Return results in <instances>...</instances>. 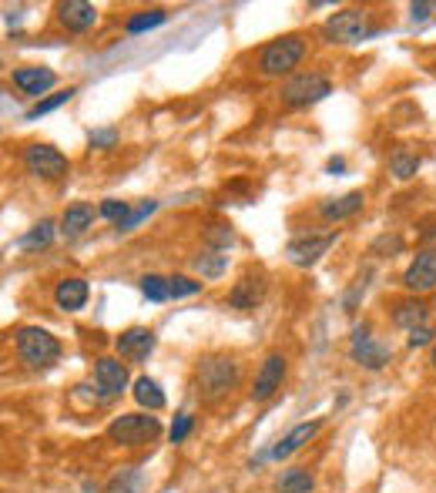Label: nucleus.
Wrapping results in <instances>:
<instances>
[{"mask_svg":"<svg viewBox=\"0 0 436 493\" xmlns=\"http://www.w3.org/2000/svg\"><path fill=\"white\" fill-rule=\"evenodd\" d=\"M242 380V366L232 356H205L195 366V396L205 406H215L229 396Z\"/></svg>","mask_w":436,"mask_h":493,"instance_id":"nucleus-1","label":"nucleus"},{"mask_svg":"<svg viewBox=\"0 0 436 493\" xmlns=\"http://www.w3.org/2000/svg\"><path fill=\"white\" fill-rule=\"evenodd\" d=\"M306 54H309V41L302 34H282V37L262 47L255 68H259L262 78H285L306 61Z\"/></svg>","mask_w":436,"mask_h":493,"instance_id":"nucleus-2","label":"nucleus"},{"mask_svg":"<svg viewBox=\"0 0 436 493\" xmlns=\"http://www.w3.org/2000/svg\"><path fill=\"white\" fill-rule=\"evenodd\" d=\"M14 346L27 370H51L64 352L61 340L41 326H21L14 332Z\"/></svg>","mask_w":436,"mask_h":493,"instance_id":"nucleus-3","label":"nucleus"},{"mask_svg":"<svg viewBox=\"0 0 436 493\" xmlns=\"http://www.w3.org/2000/svg\"><path fill=\"white\" fill-rule=\"evenodd\" d=\"M158 436H161V423H158V416H148V413H121V416L108 423V440L118 443V446H128V450L151 446Z\"/></svg>","mask_w":436,"mask_h":493,"instance_id":"nucleus-4","label":"nucleus"},{"mask_svg":"<svg viewBox=\"0 0 436 493\" xmlns=\"http://www.w3.org/2000/svg\"><path fill=\"white\" fill-rule=\"evenodd\" d=\"M329 94H333V81L319 71L292 74L289 81L282 84V104L285 108H309V104H319Z\"/></svg>","mask_w":436,"mask_h":493,"instance_id":"nucleus-5","label":"nucleus"},{"mask_svg":"<svg viewBox=\"0 0 436 493\" xmlns=\"http://www.w3.org/2000/svg\"><path fill=\"white\" fill-rule=\"evenodd\" d=\"M349 360H353L356 366L369 370V372H379V370H386V366H389V360H393V350H389L386 342L376 340L369 322H363V326L353 329V340H349Z\"/></svg>","mask_w":436,"mask_h":493,"instance_id":"nucleus-6","label":"nucleus"},{"mask_svg":"<svg viewBox=\"0 0 436 493\" xmlns=\"http://www.w3.org/2000/svg\"><path fill=\"white\" fill-rule=\"evenodd\" d=\"M24 172L41 182H61L71 175V162L54 144H27L24 148Z\"/></svg>","mask_w":436,"mask_h":493,"instance_id":"nucleus-7","label":"nucleus"},{"mask_svg":"<svg viewBox=\"0 0 436 493\" xmlns=\"http://www.w3.org/2000/svg\"><path fill=\"white\" fill-rule=\"evenodd\" d=\"M322 37L329 44H359L366 37V11L363 7H343L326 17Z\"/></svg>","mask_w":436,"mask_h":493,"instance_id":"nucleus-8","label":"nucleus"},{"mask_svg":"<svg viewBox=\"0 0 436 493\" xmlns=\"http://www.w3.org/2000/svg\"><path fill=\"white\" fill-rule=\"evenodd\" d=\"M336 238H339L336 228L333 232H322V236H296L289 246H285V258H289L296 268H312L336 246Z\"/></svg>","mask_w":436,"mask_h":493,"instance_id":"nucleus-9","label":"nucleus"},{"mask_svg":"<svg viewBox=\"0 0 436 493\" xmlns=\"http://www.w3.org/2000/svg\"><path fill=\"white\" fill-rule=\"evenodd\" d=\"M285 370H289L285 356H282V352H269V356L262 360L259 372H255V383H252V400L255 403L272 400V396L282 390V383H285Z\"/></svg>","mask_w":436,"mask_h":493,"instance_id":"nucleus-10","label":"nucleus"},{"mask_svg":"<svg viewBox=\"0 0 436 493\" xmlns=\"http://www.w3.org/2000/svg\"><path fill=\"white\" fill-rule=\"evenodd\" d=\"M403 286L410 296H423V292H436V248H423L416 252V258L406 266Z\"/></svg>","mask_w":436,"mask_h":493,"instance_id":"nucleus-11","label":"nucleus"},{"mask_svg":"<svg viewBox=\"0 0 436 493\" xmlns=\"http://www.w3.org/2000/svg\"><path fill=\"white\" fill-rule=\"evenodd\" d=\"M94 383H98V393H101L104 403L118 400L128 390V366L115 356H101L94 366Z\"/></svg>","mask_w":436,"mask_h":493,"instance_id":"nucleus-12","label":"nucleus"},{"mask_svg":"<svg viewBox=\"0 0 436 493\" xmlns=\"http://www.w3.org/2000/svg\"><path fill=\"white\" fill-rule=\"evenodd\" d=\"M155 329H148V326H131L125 329L121 336L115 340V350L121 360H131V362H145L151 352H155Z\"/></svg>","mask_w":436,"mask_h":493,"instance_id":"nucleus-13","label":"nucleus"},{"mask_svg":"<svg viewBox=\"0 0 436 493\" xmlns=\"http://www.w3.org/2000/svg\"><path fill=\"white\" fill-rule=\"evenodd\" d=\"M269 292V282H265V272H245V276L232 286L229 292V306L239 309V312H252L255 306H262V299Z\"/></svg>","mask_w":436,"mask_h":493,"instance_id":"nucleus-14","label":"nucleus"},{"mask_svg":"<svg viewBox=\"0 0 436 493\" xmlns=\"http://www.w3.org/2000/svg\"><path fill=\"white\" fill-rule=\"evenodd\" d=\"M57 21H61L64 31L71 34H84L91 31L94 24H98V7L88 4V0H67L57 7Z\"/></svg>","mask_w":436,"mask_h":493,"instance_id":"nucleus-15","label":"nucleus"},{"mask_svg":"<svg viewBox=\"0 0 436 493\" xmlns=\"http://www.w3.org/2000/svg\"><path fill=\"white\" fill-rule=\"evenodd\" d=\"M57 84V71L51 68H17L14 71V88L27 98H37L41 101V94H47Z\"/></svg>","mask_w":436,"mask_h":493,"instance_id":"nucleus-16","label":"nucleus"},{"mask_svg":"<svg viewBox=\"0 0 436 493\" xmlns=\"http://www.w3.org/2000/svg\"><path fill=\"white\" fill-rule=\"evenodd\" d=\"M322 430V420H309V423H299V426H292L285 436H282L275 446L269 450L272 460H285V456H292V453H299L306 443L316 440V433Z\"/></svg>","mask_w":436,"mask_h":493,"instance_id":"nucleus-17","label":"nucleus"},{"mask_svg":"<svg viewBox=\"0 0 436 493\" xmlns=\"http://www.w3.org/2000/svg\"><path fill=\"white\" fill-rule=\"evenodd\" d=\"M88 296H91V288L78 276H67L54 286V306L64 309V312H81L88 306Z\"/></svg>","mask_w":436,"mask_h":493,"instance_id":"nucleus-18","label":"nucleus"},{"mask_svg":"<svg viewBox=\"0 0 436 493\" xmlns=\"http://www.w3.org/2000/svg\"><path fill=\"white\" fill-rule=\"evenodd\" d=\"M389 312H393L396 326L406 329V332H413V329L426 326V319H430V306H426L420 296L400 299V302H393V306H389Z\"/></svg>","mask_w":436,"mask_h":493,"instance_id":"nucleus-19","label":"nucleus"},{"mask_svg":"<svg viewBox=\"0 0 436 493\" xmlns=\"http://www.w3.org/2000/svg\"><path fill=\"white\" fill-rule=\"evenodd\" d=\"M366 205V195L363 192H346L339 198H326L319 205V215L326 222H346V218H353L356 212H363Z\"/></svg>","mask_w":436,"mask_h":493,"instance_id":"nucleus-20","label":"nucleus"},{"mask_svg":"<svg viewBox=\"0 0 436 493\" xmlns=\"http://www.w3.org/2000/svg\"><path fill=\"white\" fill-rule=\"evenodd\" d=\"M91 222H94V205H88V202H74V205H67V212L61 215V236L64 238L84 236V232L91 228Z\"/></svg>","mask_w":436,"mask_h":493,"instance_id":"nucleus-21","label":"nucleus"},{"mask_svg":"<svg viewBox=\"0 0 436 493\" xmlns=\"http://www.w3.org/2000/svg\"><path fill=\"white\" fill-rule=\"evenodd\" d=\"M131 396L138 400V406H145L148 413H158L165 410V393H161V386H158L151 376H138L135 380V390H131Z\"/></svg>","mask_w":436,"mask_h":493,"instance_id":"nucleus-22","label":"nucleus"},{"mask_svg":"<svg viewBox=\"0 0 436 493\" xmlns=\"http://www.w3.org/2000/svg\"><path fill=\"white\" fill-rule=\"evenodd\" d=\"M192 268H195L202 278H222L225 268H229V252H215V248H205L192 258Z\"/></svg>","mask_w":436,"mask_h":493,"instance_id":"nucleus-23","label":"nucleus"},{"mask_svg":"<svg viewBox=\"0 0 436 493\" xmlns=\"http://www.w3.org/2000/svg\"><path fill=\"white\" fill-rule=\"evenodd\" d=\"M57 232H61V228L54 226L51 218H44V222H37V226H34L27 236L17 238V248H24V252H41V248L51 246Z\"/></svg>","mask_w":436,"mask_h":493,"instance_id":"nucleus-24","label":"nucleus"},{"mask_svg":"<svg viewBox=\"0 0 436 493\" xmlns=\"http://www.w3.org/2000/svg\"><path fill=\"white\" fill-rule=\"evenodd\" d=\"M141 490H145V477H141L138 467H121L108 480V487H104V493H141Z\"/></svg>","mask_w":436,"mask_h":493,"instance_id":"nucleus-25","label":"nucleus"},{"mask_svg":"<svg viewBox=\"0 0 436 493\" xmlns=\"http://www.w3.org/2000/svg\"><path fill=\"white\" fill-rule=\"evenodd\" d=\"M420 154L410 152V148H393V154H389V172H393V178H400V182H410V178L420 172Z\"/></svg>","mask_w":436,"mask_h":493,"instance_id":"nucleus-26","label":"nucleus"},{"mask_svg":"<svg viewBox=\"0 0 436 493\" xmlns=\"http://www.w3.org/2000/svg\"><path fill=\"white\" fill-rule=\"evenodd\" d=\"M275 490L279 493H312L316 490V480H312V473H306L302 467H292V470H285L279 477Z\"/></svg>","mask_w":436,"mask_h":493,"instance_id":"nucleus-27","label":"nucleus"},{"mask_svg":"<svg viewBox=\"0 0 436 493\" xmlns=\"http://www.w3.org/2000/svg\"><path fill=\"white\" fill-rule=\"evenodd\" d=\"M165 21H168V11L151 7V11H141V14H135V17H128L125 31L128 34H145V31H151V27H161Z\"/></svg>","mask_w":436,"mask_h":493,"instance_id":"nucleus-28","label":"nucleus"},{"mask_svg":"<svg viewBox=\"0 0 436 493\" xmlns=\"http://www.w3.org/2000/svg\"><path fill=\"white\" fill-rule=\"evenodd\" d=\"M74 94H78V88H67V91H57V94H51V98H41V101L34 104L24 118H27V121H37V118H44V114H51V111H57V108H64Z\"/></svg>","mask_w":436,"mask_h":493,"instance_id":"nucleus-29","label":"nucleus"},{"mask_svg":"<svg viewBox=\"0 0 436 493\" xmlns=\"http://www.w3.org/2000/svg\"><path fill=\"white\" fill-rule=\"evenodd\" d=\"M205 246L215 248V252H229V248L235 246V228H232L229 222H215V226H208Z\"/></svg>","mask_w":436,"mask_h":493,"instance_id":"nucleus-30","label":"nucleus"},{"mask_svg":"<svg viewBox=\"0 0 436 493\" xmlns=\"http://www.w3.org/2000/svg\"><path fill=\"white\" fill-rule=\"evenodd\" d=\"M141 292H145L148 302H165L168 296V278L155 276V272H148V276H141Z\"/></svg>","mask_w":436,"mask_h":493,"instance_id":"nucleus-31","label":"nucleus"},{"mask_svg":"<svg viewBox=\"0 0 436 493\" xmlns=\"http://www.w3.org/2000/svg\"><path fill=\"white\" fill-rule=\"evenodd\" d=\"M202 292V282L188 276H171L168 278V296L171 299H188V296H198Z\"/></svg>","mask_w":436,"mask_h":493,"instance_id":"nucleus-32","label":"nucleus"},{"mask_svg":"<svg viewBox=\"0 0 436 493\" xmlns=\"http://www.w3.org/2000/svg\"><path fill=\"white\" fill-rule=\"evenodd\" d=\"M98 215L108 218V222H115V226H121V222L131 215V205H128V202H118V198H104L101 208H98Z\"/></svg>","mask_w":436,"mask_h":493,"instance_id":"nucleus-33","label":"nucleus"},{"mask_svg":"<svg viewBox=\"0 0 436 493\" xmlns=\"http://www.w3.org/2000/svg\"><path fill=\"white\" fill-rule=\"evenodd\" d=\"M155 208H158V202H155V198H148V202H141V205H138V208H131V215H128L125 222H121V226H118V232H135V228L141 226V222H145L148 215H155Z\"/></svg>","mask_w":436,"mask_h":493,"instance_id":"nucleus-34","label":"nucleus"},{"mask_svg":"<svg viewBox=\"0 0 436 493\" xmlns=\"http://www.w3.org/2000/svg\"><path fill=\"white\" fill-rule=\"evenodd\" d=\"M88 142H91V148H98V152H111L118 144V131L115 128H101V131H91Z\"/></svg>","mask_w":436,"mask_h":493,"instance_id":"nucleus-35","label":"nucleus"},{"mask_svg":"<svg viewBox=\"0 0 436 493\" xmlns=\"http://www.w3.org/2000/svg\"><path fill=\"white\" fill-rule=\"evenodd\" d=\"M192 426H195V420H192L188 413H178L175 423H171V433H168V436H171V443H185V436L192 433Z\"/></svg>","mask_w":436,"mask_h":493,"instance_id":"nucleus-36","label":"nucleus"},{"mask_svg":"<svg viewBox=\"0 0 436 493\" xmlns=\"http://www.w3.org/2000/svg\"><path fill=\"white\" fill-rule=\"evenodd\" d=\"M436 340V326H420V329H413V332H410V336H406V342H410V346H430V342Z\"/></svg>","mask_w":436,"mask_h":493,"instance_id":"nucleus-37","label":"nucleus"},{"mask_svg":"<svg viewBox=\"0 0 436 493\" xmlns=\"http://www.w3.org/2000/svg\"><path fill=\"white\" fill-rule=\"evenodd\" d=\"M379 248L400 252V248H403V238H400V236H383V238H376V242H373V252H379Z\"/></svg>","mask_w":436,"mask_h":493,"instance_id":"nucleus-38","label":"nucleus"},{"mask_svg":"<svg viewBox=\"0 0 436 493\" xmlns=\"http://www.w3.org/2000/svg\"><path fill=\"white\" fill-rule=\"evenodd\" d=\"M433 11H436V4H423V0H420V4H413V7H410V17H413V21H426Z\"/></svg>","mask_w":436,"mask_h":493,"instance_id":"nucleus-39","label":"nucleus"},{"mask_svg":"<svg viewBox=\"0 0 436 493\" xmlns=\"http://www.w3.org/2000/svg\"><path fill=\"white\" fill-rule=\"evenodd\" d=\"M363 292H366V282H356V286L349 288V296H346V312H356V302H359Z\"/></svg>","mask_w":436,"mask_h":493,"instance_id":"nucleus-40","label":"nucleus"},{"mask_svg":"<svg viewBox=\"0 0 436 493\" xmlns=\"http://www.w3.org/2000/svg\"><path fill=\"white\" fill-rule=\"evenodd\" d=\"M326 172H329V175H343V172H346V158H329V162H326Z\"/></svg>","mask_w":436,"mask_h":493,"instance_id":"nucleus-41","label":"nucleus"},{"mask_svg":"<svg viewBox=\"0 0 436 493\" xmlns=\"http://www.w3.org/2000/svg\"><path fill=\"white\" fill-rule=\"evenodd\" d=\"M21 24V11H7V27H17Z\"/></svg>","mask_w":436,"mask_h":493,"instance_id":"nucleus-42","label":"nucleus"},{"mask_svg":"<svg viewBox=\"0 0 436 493\" xmlns=\"http://www.w3.org/2000/svg\"><path fill=\"white\" fill-rule=\"evenodd\" d=\"M84 493H98V487H94V483H84Z\"/></svg>","mask_w":436,"mask_h":493,"instance_id":"nucleus-43","label":"nucleus"},{"mask_svg":"<svg viewBox=\"0 0 436 493\" xmlns=\"http://www.w3.org/2000/svg\"><path fill=\"white\" fill-rule=\"evenodd\" d=\"M430 362H433V370H436V342H433V352H430Z\"/></svg>","mask_w":436,"mask_h":493,"instance_id":"nucleus-44","label":"nucleus"},{"mask_svg":"<svg viewBox=\"0 0 436 493\" xmlns=\"http://www.w3.org/2000/svg\"><path fill=\"white\" fill-rule=\"evenodd\" d=\"M433 309H436V292H433Z\"/></svg>","mask_w":436,"mask_h":493,"instance_id":"nucleus-45","label":"nucleus"}]
</instances>
